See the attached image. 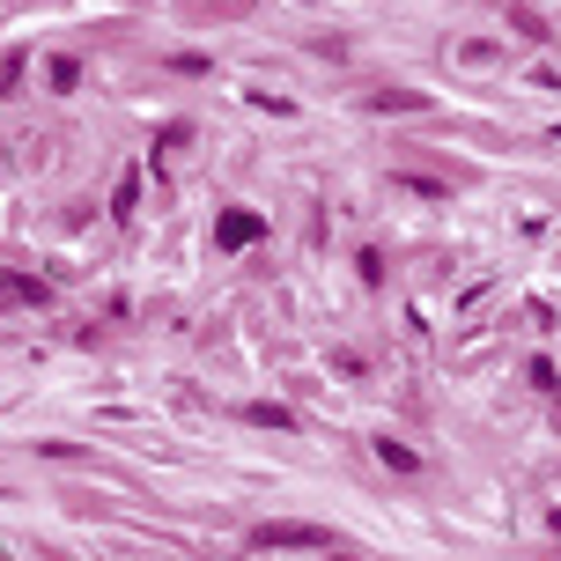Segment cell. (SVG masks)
<instances>
[{"mask_svg":"<svg viewBox=\"0 0 561 561\" xmlns=\"http://www.w3.org/2000/svg\"><path fill=\"white\" fill-rule=\"evenodd\" d=\"M252 547H266V554H274V547H318V554H340V561H347V547H340L325 525H259Z\"/></svg>","mask_w":561,"mask_h":561,"instance_id":"obj_1","label":"cell"},{"mask_svg":"<svg viewBox=\"0 0 561 561\" xmlns=\"http://www.w3.org/2000/svg\"><path fill=\"white\" fill-rule=\"evenodd\" d=\"M377 458H385V466H399V473H414V450H407V444H377Z\"/></svg>","mask_w":561,"mask_h":561,"instance_id":"obj_4","label":"cell"},{"mask_svg":"<svg viewBox=\"0 0 561 561\" xmlns=\"http://www.w3.org/2000/svg\"><path fill=\"white\" fill-rule=\"evenodd\" d=\"M259 237H266V215H252V207H222V215H215V244H222V252H244Z\"/></svg>","mask_w":561,"mask_h":561,"instance_id":"obj_2","label":"cell"},{"mask_svg":"<svg viewBox=\"0 0 561 561\" xmlns=\"http://www.w3.org/2000/svg\"><path fill=\"white\" fill-rule=\"evenodd\" d=\"M0 296H8V304H45V280L15 274V280H0Z\"/></svg>","mask_w":561,"mask_h":561,"instance_id":"obj_3","label":"cell"}]
</instances>
